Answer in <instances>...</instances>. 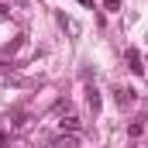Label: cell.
<instances>
[{"label": "cell", "instance_id": "obj_1", "mask_svg": "<svg viewBox=\"0 0 148 148\" xmlns=\"http://www.w3.org/2000/svg\"><path fill=\"white\" fill-rule=\"evenodd\" d=\"M114 100H117V107H131L134 103V90L131 86H117L114 90Z\"/></svg>", "mask_w": 148, "mask_h": 148}, {"label": "cell", "instance_id": "obj_2", "mask_svg": "<svg viewBox=\"0 0 148 148\" xmlns=\"http://www.w3.org/2000/svg\"><path fill=\"white\" fill-rule=\"evenodd\" d=\"M124 55H127V66H131V73H134V76L145 73V66H141V52H138V48H127Z\"/></svg>", "mask_w": 148, "mask_h": 148}, {"label": "cell", "instance_id": "obj_3", "mask_svg": "<svg viewBox=\"0 0 148 148\" xmlns=\"http://www.w3.org/2000/svg\"><path fill=\"white\" fill-rule=\"evenodd\" d=\"M86 103H90V110H93V114H100V90H97V86L86 90Z\"/></svg>", "mask_w": 148, "mask_h": 148}, {"label": "cell", "instance_id": "obj_4", "mask_svg": "<svg viewBox=\"0 0 148 148\" xmlns=\"http://www.w3.org/2000/svg\"><path fill=\"white\" fill-rule=\"evenodd\" d=\"M48 148H76V138L73 134H62V138H52Z\"/></svg>", "mask_w": 148, "mask_h": 148}, {"label": "cell", "instance_id": "obj_5", "mask_svg": "<svg viewBox=\"0 0 148 148\" xmlns=\"http://www.w3.org/2000/svg\"><path fill=\"white\" fill-rule=\"evenodd\" d=\"M59 124H62V131H66V127H69V131H79V117H73V114H69L66 121H59Z\"/></svg>", "mask_w": 148, "mask_h": 148}, {"label": "cell", "instance_id": "obj_6", "mask_svg": "<svg viewBox=\"0 0 148 148\" xmlns=\"http://www.w3.org/2000/svg\"><path fill=\"white\" fill-rule=\"evenodd\" d=\"M127 134H131V138H138V134H145V124H141V121H134V124L127 127Z\"/></svg>", "mask_w": 148, "mask_h": 148}, {"label": "cell", "instance_id": "obj_7", "mask_svg": "<svg viewBox=\"0 0 148 148\" xmlns=\"http://www.w3.org/2000/svg\"><path fill=\"white\" fill-rule=\"evenodd\" d=\"M103 7L107 10H121V0H103Z\"/></svg>", "mask_w": 148, "mask_h": 148}, {"label": "cell", "instance_id": "obj_8", "mask_svg": "<svg viewBox=\"0 0 148 148\" xmlns=\"http://www.w3.org/2000/svg\"><path fill=\"white\" fill-rule=\"evenodd\" d=\"M0 148H10V141H7V134H0Z\"/></svg>", "mask_w": 148, "mask_h": 148}, {"label": "cell", "instance_id": "obj_9", "mask_svg": "<svg viewBox=\"0 0 148 148\" xmlns=\"http://www.w3.org/2000/svg\"><path fill=\"white\" fill-rule=\"evenodd\" d=\"M10 148H31V145H28V141H17V145H10Z\"/></svg>", "mask_w": 148, "mask_h": 148}]
</instances>
